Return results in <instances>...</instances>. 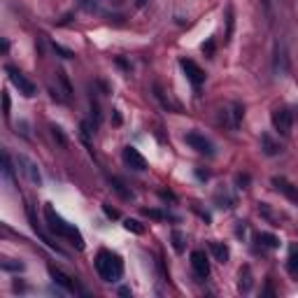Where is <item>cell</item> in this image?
Segmentation results:
<instances>
[{
    "mask_svg": "<svg viewBox=\"0 0 298 298\" xmlns=\"http://www.w3.org/2000/svg\"><path fill=\"white\" fill-rule=\"evenodd\" d=\"M44 219H47V226H49V231L54 235L63 238V240H70L74 245V249H84V238L79 233V228H74L73 224H68L51 205H44Z\"/></svg>",
    "mask_w": 298,
    "mask_h": 298,
    "instance_id": "6da1fadb",
    "label": "cell"
},
{
    "mask_svg": "<svg viewBox=\"0 0 298 298\" xmlns=\"http://www.w3.org/2000/svg\"><path fill=\"white\" fill-rule=\"evenodd\" d=\"M96 270H98L100 280L105 282H119L124 275V261L108 249H100L96 254Z\"/></svg>",
    "mask_w": 298,
    "mask_h": 298,
    "instance_id": "7a4b0ae2",
    "label": "cell"
},
{
    "mask_svg": "<svg viewBox=\"0 0 298 298\" xmlns=\"http://www.w3.org/2000/svg\"><path fill=\"white\" fill-rule=\"evenodd\" d=\"M5 73L9 74V79H12V84L19 89V93H24L26 98H33L35 93H37V89H35V84L26 77L21 70H17V68H12V66H7L5 68Z\"/></svg>",
    "mask_w": 298,
    "mask_h": 298,
    "instance_id": "3957f363",
    "label": "cell"
},
{
    "mask_svg": "<svg viewBox=\"0 0 298 298\" xmlns=\"http://www.w3.org/2000/svg\"><path fill=\"white\" fill-rule=\"evenodd\" d=\"M273 126L275 131L280 133V135H291V126H294V114H291L289 108H277L273 110Z\"/></svg>",
    "mask_w": 298,
    "mask_h": 298,
    "instance_id": "277c9868",
    "label": "cell"
},
{
    "mask_svg": "<svg viewBox=\"0 0 298 298\" xmlns=\"http://www.w3.org/2000/svg\"><path fill=\"white\" fill-rule=\"evenodd\" d=\"M17 166H19V170L26 175V180H28V182L35 184V186H40V184H42V175H40V168H37V163H35L33 158L19 154V156H17Z\"/></svg>",
    "mask_w": 298,
    "mask_h": 298,
    "instance_id": "5b68a950",
    "label": "cell"
},
{
    "mask_svg": "<svg viewBox=\"0 0 298 298\" xmlns=\"http://www.w3.org/2000/svg\"><path fill=\"white\" fill-rule=\"evenodd\" d=\"M49 275H51V280L56 282L61 289H66L68 294H82V296H86V291L77 284V282L70 277V275H66L63 270H58V268H54V265H49Z\"/></svg>",
    "mask_w": 298,
    "mask_h": 298,
    "instance_id": "8992f818",
    "label": "cell"
},
{
    "mask_svg": "<svg viewBox=\"0 0 298 298\" xmlns=\"http://www.w3.org/2000/svg\"><path fill=\"white\" fill-rule=\"evenodd\" d=\"M186 145L191 149H196L198 154H205V156H215V145L207 140L205 135H200V133H186Z\"/></svg>",
    "mask_w": 298,
    "mask_h": 298,
    "instance_id": "52a82bcc",
    "label": "cell"
},
{
    "mask_svg": "<svg viewBox=\"0 0 298 298\" xmlns=\"http://www.w3.org/2000/svg\"><path fill=\"white\" fill-rule=\"evenodd\" d=\"M180 66H182L184 74H186V79H189V82L193 84L196 89H198L200 84L205 82V73H203L198 63H193L191 58H182V61H180Z\"/></svg>",
    "mask_w": 298,
    "mask_h": 298,
    "instance_id": "ba28073f",
    "label": "cell"
},
{
    "mask_svg": "<svg viewBox=\"0 0 298 298\" xmlns=\"http://www.w3.org/2000/svg\"><path fill=\"white\" fill-rule=\"evenodd\" d=\"M191 268H193V273H196L198 280H205L210 275V261H207L205 252H200V249L191 252Z\"/></svg>",
    "mask_w": 298,
    "mask_h": 298,
    "instance_id": "9c48e42d",
    "label": "cell"
},
{
    "mask_svg": "<svg viewBox=\"0 0 298 298\" xmlns=\"http://www.w3.org/2000/svg\"><path fill=\"white\" fill-rule=\"evenodd\" d=\"M273 186L280 191V193L289 200V203L298 205V186H296V184H291L289 180H284V177H273Z\"/></svg>",
    "mask_w": 298,
    "mask_h": 298,
    "instance_id": "30bf717a",
    "label": "cell"
},
{
    "mask_svg": "<svg viewBox=\"0 0 298 298\" xmlns=\"http://www.w3.org/2000/svg\"><path fill=\"white\" fill-rule=\"evenodd\" d=\"M124 161H126V166L133 168V170H138V173L147 170V158L142 156L135 147H124Z\"/></svg>",
    "mask_w": 298,
    "mask_h": 298,
    "instance_id": "8fae6325",
    "label": "cell"
},
{
    "mask_svg": "<svg viewBox=\"0 0 298 298\" xmlns=\"http://www.w3.org/2000/svg\"><path fill=\"white\" fill-rule=\"evenodd\" d=\"M289 70V61H287V51L282 44L275 47V74H284Z\"/></svg>",
    "mask_w": 298,
    "mask_h": 298,
    "instance_id": "7c38bea8",
    "label": "cell"
},
{
    "mask_svg": "<svg viewBox=\"0 0 298 298\" xmlns=\"http://www.w3.org/2000/svg\"><path fill=\"white\" fill-rule=\"evenodd\" d=\"M261 149H263V154L265 156H277L282 151V147H280V142H275L268 133H263L261 135Z\"/></svg>",
    "mask_w": 298,
    "mask_h": 298,
    "instance_id": "4fadbf2b",
    "label": "cell"
},
{
    "mask_svg": "<svg viewBox=\"0 0 298 298\" xmlns=\"http://www.w3.org/2000/svg\"><path fill=\"white\" fill-rule=\"evenodd\" d=\"M228 116H231V119H228V126H231L233 131H235V128L240 126L242 116H245V108H242L240 103H233V105H231V112H228Z\"/></svg>",
    "mask_w": 298,
    "mask_h": 298,
    "instance_id": "5bb4252c",
    "label": "cell"
},
{
    "mask_svg": "<svg viewBox=\"0 0 298 298\" xmlns=\"http://www.w3.org/2000/svg\"><path fill=\"white\" fill-rule=\"evenodd\" d=\"M210 249H212V254H215V259L219 261V263H226L228 261V257H231V252H228V247L224 245V242H210Z\"/></svg>",
    "mask_w": 298,
    "mask_h": 298,
    "instance_id": "9a60e30c",
    "label": "cell"
},
{
    "mask_svg": "<svg viewBox=\"0 0 298 298\" xmlns=\"http://www.w3.org/2000/svg\"><path fill=\"white\" fill-rule=\"evenodd\" d=\"M56 79H58V84H61V89H63V98H70V96H73V84L68 79L66 70H56Z\"/></svg>",
    "mask_w": 298,
    "mask_h": 298,
    "instance_id": "2e32d148",
    "label": "cell"
},
{
    "mask_svg": "<svg viewBox=\"0 0 298 298\" xmlns=\"http://www.w3.org/2000/svg\"><path fill=\"white\" fill-rule=\"evenodd\" d=\"M257 240H259V245L265 247V249H277V247H280V240L275 238L273 233H259Z\"/></svg>",
    "mask_w": 298,
    "mask_h": 298,
    "instance_id": "e0dca14e",
    "label": "cell"
},
{
    "mask_svg": "<svg viewBox=\"0 0 298 298\" xmlns=\"http://www.w3.org/2000/svg\"><path fill=\"white\" fill-rule=\"evenodd\" d=\"M238 287H240V291H245V294L252 289V270H249V265H245L240 270V282H238Z\"/></svg>",
    "mask_w": 298,
    "mask_h": 298,
    "instance_id": "ac0fdd59",
    "label": "cell"
},
{
    "mask_svg": "<svg viewBox=\"0 0 298 298\" xmlns=\"http://www.w3.org/2000/svg\"><path fill=\"white\" fill-rule=\"evenodd\" d=\"M170 240H173L175 252H177V254H182V252H184V242H186L184 233L182 231H173V233H170Z\"/></svg>",
    "mask_w": 298,
    "mask_h": 298,
    "instance_id": "d6986e66",
    "label": "cell"
},
{
    "mask_svg": "<svg viewBox=\"0 0 298 298\" xmlns=\"http://www.w3.org/2000/svg\"><path fill=\"white\" fill-rule=\"evenodd\" d=\"M2 175L7 177L9 182H14V168H12V161H9L7 151H2Z\"/></svg>",
    "mask_w": 298,
    "mask_h": 298,
    "instance_id": "ffe728a7",
    "label": "cell"
},
{
    "mask_svg": "<svg viewBox=\"0 0 298 298\" xmlns=\"http://www.w3.org/2000/svg\"><path fill=\"white\" fill-rule=\"evenodd\" d=\"M124 228H126L128 233H135V235H142V233H145V226H142L138 219H126V222H124Z\"/></svg>",
    "mask_w": 298,
    "mask_h": 298,
    "instance_id": "44dd1931",
    "label": "cell"
},
{
    "mask_svg": "<svg viewBox=\"0 0 298 298\" xmlns=\"http://www.w3.org/2000/svg\"><path fill=\"white\" fill-rule=\"evenodd\" d=\"M112 186H114V191L119 193V196H121V198H126V200L133 198V191H126V186H124V182H121V180L112 177Z\"/></svg>",
    "mask_w": 298,
    "mask_h": 298,
    "instance_id": "7402d4cb",
    "label": "cell"
},
{
    "mask_svg": "<svg viewBox=\"0 0 298 298\" xmlns=\"http://www.w3.org/2000/svg\"><path fill=\"white\" fill-rule=\"evenodd\" d=\"M215 200L219 203V207H233L235 205V200L226 193V191H217V196H215Z\"/></svg>",
    "mask_w": 298,
    "mask_h": 298,
    "instance_id": "603a6c76",
    "label": "cell"
},
{
    "mask_svg": "<svg viewBox=\"0 0 298 298\" xmlns=\"http://www.w3.org/2000/svg\"><path fill=\"white\" fill-rule=\"evenodd\" d=\"M291 275H298V247H291V254H289V263H287Z\"/></svg>",
    "mask_w": 298,
    "mask_h": 298,
    "instance_id": "cb8c5ba5",
    "label": "cell"
},
{
    "mask_svg": "<svg viewBox=\"0 0 298 298\" xmlns=\"http://www.w3.org/2000/svg\"><path fill=\"white\" fill-rule=\"evenodd\" d=\"M79 7L84 12H100V0H79Z\"/></svg>",
    "mask_w": 298,
    "mask_h": 298,
    "instance_id": "d4e9b609",
    "label": "cell"
},
{
    "mask_svg": "<svg viewBox=\"0 0 298 298\" xmlns=\"http://www.w3.org/2000/svg\"><path fill=\"white\" fill-rule=\"evenodd\" d=\"M51 138H54V140H56L61 147H68V138L63 135V131H61L58 126H51Z\"/></svg>",
    "mask_w": 298,
    "mask_h": 298,
    "instance_id": "484cf974",
    "label": "cell"
},
{
    "mask_svg": "<svg viewBox=\"0 0 298 298\" xmlns=\"http://www.w3.org/2000/svg\"><path fill=\"white\" fill-rule=\"evenodd\" d=\"M226 26H228V28H226V42H228L233 35V7L226 9Z\"/></svg>",
    "mask_w": 298,
    "mask_h": 298,
    "instance_id": "4316f807",
    "label": "cell"
},
{
    "mask_svg": "<svg viewBox=\"0 0 298 298\" xmlns=\"http://www.w3.org/2000/svg\"><path fill=\"white\" fill-rule=\"evenodd\" d=\"M2 270H24V263H19V261H12V259H5L2 261Z\"/></svg>",
    "mask_w": 298,
    "mask_h": 298,
    "instance_id": "83f0119b",
    "label": "cell"
},
{
    "mask_svg": "<svg viewBox=\"0 0 298 298\" xmlns=\"http://www.w3.org/2000/svg\"><path fill=\"white\" fill-rule=\"evenodd\" d=\"M142 215L149 217V219H156V222H161V219H166V215H163L161 210H142Z\"/></svg>",
    "mask_w": 298,
    "mask_h": 298,
    "instance_id": "f1b7e54d",
    "label": "cell"
},
{
    "mask_svg": "<svg viewBox=\"0 0 298 298\" xmlns=\"http://www.w3.org/2000/svg\"><path fill=\"white\" fill-rule=\"evenodd\" d=\"M203 54H205L207 58L215 56V40H207L205 44H203Z\"/></svg>",
    "mask_w": 298,
    "mask_h": 298,
    "instance_id": "f546056e",
    "label": "cell"
},
{
    "mask_svg": "<svg viewBox=\"0 0 298 298\" xmlns=\"http://www.w3.org/2000/svg\"><path fill=\"white\" fill-rule=\"evenodd\" d=\"M9 110H12V105H9V96L7 93H2V114H5V119H9Z\"/></svg>",
    "mask_w": 298,
    "mask_h": 298,
    "instance_id": "4dcf8cb0",
    "label": "cell"
},
{
    "mask_svg": "<svg viewBox=\"0 0 298 298\" xmlns=\"http://www.w3.org/2000/svg\"><path fill=\"white\" fill-rule=\"evenodd\" d=\"M235 182L240 184V189H247V184H249V175H238V177H235Z\"/></svg>",
    "mask_w": 298,
    "mask_h": 298,
    "instance_id": "1f68e13d",
    "label": "cell"
},
{
    "mask_svg": "<svg viewBox=\"0 0 298 298\" xmlns=\"http://www.w3.org/2000/svg\"><path fill=\"white\" fill-rule=\"evenodd\" d=\"M54 49H56V51H58V54H61V56H63V58H73V51H70V49H63L61 44H54Z\"/></svg>",
    "mask_w": 298,
    "mask_h": 298,
    "instance_id": "d6a6232c",
    "label": "cell"
},
{
    "mask_svg": "<svg viewBox=\"0 0 298 298\" xmlns=\"http://www.w3.org/2000/svg\"><path fill=\"white\" fill-rule=\"evenodd\" d=\"M103 212H105L110 219H116V217H119V212H116L114 207H110V205H103Z\"/></svg>",
    "mask_w": 298,
    "mask_h": 298,
    "instance_id": "836d02e7",
    "label": "cell"
},
{
    "mask_svg": "<svg viewBox=\"0 0 298 298\" xmlns=\"http://www.w3.org/2000/svg\"><path fill=\"white\" fill-rule=\"evenodd\" d=\"M196 177H198V180H203V182H207V180H210V173H207V170H203V168H196Z\"/></svg>",
    "mask_w": 298,
    "mask_h": 298,
    "instance_id": "e575fe53",
    "label": "cell"
},
{
    "mask_svg": "<svg viewBox=\"0 0 298 298\" xmlns=\"http://www.w3.org/2000/svg\"><path fill=\"white\" fill-rule=\"evenodd\" d=\"M119 294H121V296H131V289H128V287H121V289H119Z\"/></svg>",
    "mask_w": 298,
    "mask_h": 298,
    "instance_id": "d590c367",
    "label": "cell"
},
{
    "mask_svg": "<svg viewBox=\"0 0 298 298\" xmlns=\"http://www.w3.org/2000/svg\"><path fill=\"white\" fill-rule=\"evenodd\" d=\"M133 2H135L138 7H145V5H147V0H133Z\"/></svg>",
    "mask_w": 298,
    "mask_h": 298,
    "instance_id": "8d00e7d4",
    "label": "cell"
},
{
    "mask_svg": "<svg viewBox=\"0 0 298 298\" xmlns=\"http://www.w3.org/2000/svg\"><path fill=\"white\" fill-rule=\"evenodd\" d=\"M103 2H110V5H121V0H103Z\"/></svg>",
    "mask_w": 298,
    "mask_h": 298,
    "instance_id": "74e56055",
    "label": "cell"
}]
</instances>
